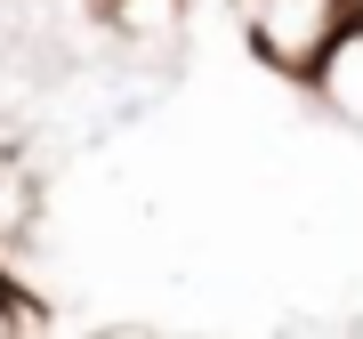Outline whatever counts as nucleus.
I'll return each instance as SVG.
<instances>
[{
  "label": "nucleus",
  "instance_id": "1",
  "mask_svg": "<svg viewBox=\"0 0 363 339\" xmlns=\"http://www.w3.org/2000/svg\"><path fill=\"white\" fill-rule=\"evenodd\" d=\"M250 40L283 73H315L347 40V0H250Z\"/></svg>",
  "mask_w": 363,
  "mask_h": 339
},
{
  "label": "nucleus",
  "instance_id": "2",
  "mask_svg": "<svg viewBox=\"0 0 363 339\" xmlns=\"http://www.w3.org/2000/svg\"><path fill=\"white\" fill-rule=\"evenodd\" d=\"M347 25H363V0H347Z\"/></svg>",
  "mask_w": 363,
  "mask_h": 339
}]
</instances>
